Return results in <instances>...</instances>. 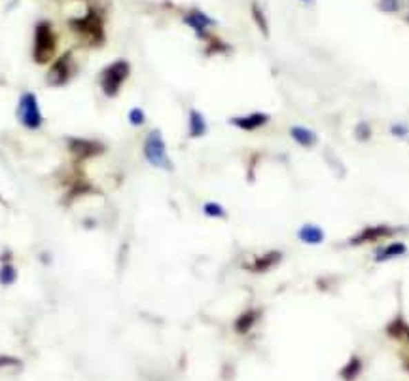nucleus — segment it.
I'll list each match as a JSON object with an SVG mask.
<instances>
[{
  "instance_id": "f257e3e1",
  "label": "nucleus",
  "mask_w": 409,
  "mask_h": 381,
  "mask_svg": "<svg viewBox=\"0 0 409 381\" xmlns=\"http://www.w3.org/2000/svg\"><path fill=\"white\" fill-rule=\"evenodd\" d=\"M68 27L86 46L97 48V46H103L104 40H106L103 15L99 14L95 8H88L86 14L70 19Z\"/></svg>"
},
{
  "instance_id": "f03ea898",
  "label": "nucleus",
  "mask_w": 409,
  "mask_h": 381,
  "mask_svg": "<svg viewBox=\"0 0 409 381\" xmlns=\"http://www.w3.org/2000/svg\"><path fill=\"white\" fill-rule=\"evenodd\" d=\"M59 46V37L53 30L50 21H40L34 27V37H32V59L37 65H48L55 59Z\"/></svg>"
},
{
  "instance_id": "7ed1b4c3",
  "label": "nucleus",
  "mask_w": 409,
  "mask_h": 381,
  "mask_svg": "<svg viewBox=\"0 0 409 381\" xmlns=\"http://www.w3.org/2000/svg\"><path fill=\"white\" fill-rule=\"evenodd\" d=\"M142 154H144V159H146L152 167L159 169V171L169 173L174 169L171 156H169V152H167V142H165L163 135H161L159 129H152V131H148V135L144 137Z\"/></svg>"
},
{
  "instance_id": "20e7f679",
  "label": "nucleus",
  "mask_w": 409,
  "mask_h": 381,
  "mask_svg": "<svg viewBox=\"0 0 409 381\" xmlns=\"http://www.w3.org/2000/svg\"><path fill=\"white\" fill-rule=\"evenodd\" d=\"M129 76H131L129 61L118 59L112 61L110 65H106L101 70V75H99V86H101V91H103L104 97H118L119 91H121V88H123V84L127 82Z\"/></svg>"
},
{
  "instance_id": "39448f33",
  "label": "nucleus",
  "mask_w": 409,
  "mask_h": 381,
  "mask_svg": "<svg viewBox=\"0 0 409 381\" xmlns=\"http://www.w3.org/2000/svg\"><path fill=\"white\" fill-rule=\"evenodd\" d=\"M17 121L29 131H38L44 126V114L38 105L37 93H32V91L21 93L19 103H17Z\"/></svg>"
},
{
  "instance_id": "423d86ee",
  "label": "nucleus",
  "mask_w": 409,
  "mask_h": 381,
  "mask_svg": "<svg viewBox=\"0 0 409 381\" xmlns=\"http://www.w3.org/2000/svg\"><path fill=\"white\" fill-rule=\"evenodd\" d=\"M67 150L70 157L82 164V162H88V159H93V157H99L101 154H104V144L101 141H95V139H86V137H67Z\"/></svg>"
},
{
  "instance_id": "0eeeda50",
  "label": "nucleus",
  "mask_w": 409,
  "mask_h": 381,
  "mask_svg": "<svg viewBox=\"0 0 409 381\" xmlns=\"http://www.w3.org/2000/svg\"><path fill=\"white\" fill-rule=\"evenodd\" d=\"M72 76H74V57L72 53L67 52L52 61V67L46 75V84L50 88H63L70 82Z\"/></svg>"
},
{
  "instance_id": "6e6552de",
  "label": "nucleus",
  "mask_w": 409,
  "mask_h": 381,
  "mask_svg": "<svg viewBox=\"0 0 409 381\" xmlns=\"http://www.w3.org/2000/svg\"><path fill=\"white\" fill-rule=\"evenodd\" d=\"M392 233H396V228H392V226L373 224L364 228L362 232H358L355 237H350L349 243L352 245V247H360V245H366V243H373V241L390 237Z\"/></svg>"
},
{
  "instance_id": "1a4fd4ad",
  "label": "nucleus",
  "mask_w": 409,
  "mask_h": 381,
  "mask_svg": "<svg viewBox=\"0 0 409 381\" xmlns=\"http://www.w3.org/2000/svg\"><path fill=\"white\" fill-rule=\"evenodd\" d=\"M271 116L266 113H250V114H241V116H233L230 118V124L233 127H237L241 131L252 133L256 129H261L263 126H268Z\"/></svg>"
},
{
  "instance_id": "9d476101",
  "label": "nucleus",
  "mask_w": 409,
  "mask_h": 381,
  "mask_svg": "<svg viewBox=\"0 0 409 381\" xmlns=\"http://www.w3.org/2000/svg\"><path fill=\"white\" fill-rule=\"evenodd\" d=\"M283 262V253L281 251H268V253L256 256L252 262L245 264V268L252 273H266L269 269L277 268Z\"/></svg>"
},
{
  "instance_id": "9b49d317",
  "label": "nucleus",
  "mask_w": 409,
  "mask_h": 381,
  "mask_svg": "<svg viewBox=\"0 0 409 381\" xmlns=\"http://www.w3.org/2000/svg\"><path fill=\"white\" fill-rule=\"evenodd\" d=\"M184 23H186L188 27L194 30L199 38H208L207 30L215 25V19L208 17L201 10H190V12L184 14Z\"/></svg>"
},
{
  "instance_id": "f8f14e48",
  "label": "nucleus",
  "mask_w": 409,
  "mask_h": 381,
  "mask_svg": "<svg viewBox=\"0 0 409 381\" xmlns=\"http://www.w3.org/2000/svg\"><path fill=\"white\" fill-rule=\"evenodd\" d=\"M260 315L261 311L260 309H256V307L245 309L243 313H239V317L235 319V322H233V330H235L237 334H248V332L254 329V324L258 322Z\"/></svg>"
},
{
  "instance_id": "ddd939ff",
  "label": "nucleus",
  "mask_w": 409,
  "mask_h": 381,
  "mask_svg": "<svg viewBox=\"0 0 409 381\" xmlns=\"http://www.w3.org/2000/svg\"><path fill=\"white\" fill-rule=\"evenodd\" d=\"M208 131V124L205 120V116H203L199 110H195L192 108L190 113H188V135L192 137V139H201L205 137Z\"/></svg>"
},
{
  "instance_id": "4468645a",
  "label": "nucleus",
  "mask_w": 409,
  "mask_h": 381,
  "mask_svg": "<svg viewBox=\"0 0 409 381\" xmlns=\"http://www.w3.org/2000/svg\"><path fill=\"white\" fill-rule=\"evenodd\" d=\"M290 137L294 139V142H298L299 146H303V148H312L319 142L317 133L312 129H309V127L303 126L290 127Z\"/></svg>"
},
{
  "instance_id": "2eb2a0df",
  "label": "nucleus",
  "mask_w": 409,
  "mask_h": 381,
  "mask_svg": "<svg viewBox=\"0 0 409 381\" xmlns=\"http://www.w3.org/2000/svg\"><path fill=\"white\" fill-rule=\"evenodd\" d=\"M298 237L307 245H320L324 241V230L317 224H303L299 228Z\"/></svg>"
},
{
  "instance_id": "dca6fc26",
  "label": "nucleus",
  "mask_w": 409,
  "mask_h": 381,
  "mask_svg": "<svg viewBox=\"0 0 409 381\" xmlns=\"http://www.w3.org/2000/svg\"><path fill=\"white\" fill-rule=\"evenodd\" d=\"M408 253V247L400 243V241H396V243H390L388 247L381 248L379 253L375 254V262H388V260H395L398 256H403V254Z\"/></svg>"
},
{
  "instance_id": "f3484780",
  "label": "nucleus",
  "mask_w": 409,
  "mask_h": 381,
  "mask_svg": "<svg viewBox=\"0 0 409 381\" xmlns=\"http://www.w3.org/2000/svg\"><path fill=\"white\" fill-rule=\"evenodd\" d=\"M387 334L395 340H406L409 342V324L402 317H396L395 321L387 326Z\"/></svg>"
},
{
  "instance_id": "a211bd4d",
  "label": "nucleus",
  "mask_w": 409,
  "mask_h": 381,
  "mask_svg": "<svg viewBox=\"0 0 409 381\" xmlns=\"http://www.w3.org/2000/svg\"><path fill=\"white\" fill-rule=\"evenodd\" d=\"M362 372V360L358 357H350L347 360V364L341 368V378L343 381H355Z\"/></svg>"
},
{
  "instance_id": "6ab92c4d",
  "label": "nucleus",
  "mask_w": 409,
  "mask_h": 381,
  "mask_svg": "<svg viewBox=\"0 0 409 381\" xmlns=\"http://www.w3.org/2000/svg\"><path fill=\"white\" fill-rule=\"evenodd\" d=\"M17 268H15L12 262H4L2 266H0V284L2 286H12V284L17 281Z\"/></svg>"
},
{
  "instance_id": "aec40b11",
  "label": "nucleus",
  "mask_w": 409,
  "mask_h": 381,
  "mask_svg": "<svg viewBox=\"0 0 409 381\" xmlns=\"http://www.w3.org/2000/svg\"><path fill=\"white\" fill-rule=\"evenodd\" d=\"M252 19L256 23V27L260 29V32L263 37H269V23L268 17L263 14V10L260 8V4H252Z\"/></svg>"
},
{
  "instance_id": "412c9836",
  "label": "nucleus",
  "mask_w": 409,
  "mask_h": 381,
  "mask_svg": "<svg viewBox=\"0 0 409 381\" xmlns=\"http://www.w3.org/2000/svg\"><path fill=\"white\" fill-rule=\"evenodd\" d=\"M23 368V362L17 357L10 355H0V372H19Z\"/></svg>"
},
{
  "instance_id": "4be33fe9",
  "label": "nucleus",
  "mask_w": 409,
  "mask_h": 381,
  "mask_svg": "<svg viewBox=\"0 0 409 381\" xmlns=\"http://www.w3.org/2000/svg\"><path fill=\"white\" fill-rule=\"evenodd\" d=\"M203 215L208 218H226L228 217V213L223 209V205L216 202H207L203 205Z\"/></svg>"
},
{
  "instance_id": "5701e85b",
  "label": "nucleus",
  "mask_w": 409,
  "mask_h": 381,
  "mask_svg": "<svg viewBox=\"0 0 409 381\" xmlns=\"http://www.w3.org/2000/svg\"><path fill=\"white\" fill-rule=\"evenodd\" d=\"M207 42H208V46H207V50H205V53H207V55H216V53H226V52H228V50H230V48H228V46L223 44L222 40H220V38L208 37L207 38Z\"/></svg>"
},
{
  "instance_id": "b1692460",
  "label": "nucleus",
  "mask_w": 409,
  "mask_h": 381,
  "mask_svg": "<svg viewBox=\"0 0 409 381\" xmlns=\"http://www.w3.org/2000/svg\"><path fill=\"white\" fill-rule=\"evenodd\" d=\"M127 120H129V124H131L133 127H142L144 124H146V114H144L142 108L134 106V108H131L129 114H127Z\"/></svg>"
},
{
  "instance_id": "393cba45",
  "label": "nucleus",
  "mask_w": 409,
  "mask_h": 381,
  "mask_svg": "<svg viewBox=\"0 0 409 381\" xmlns=\"http://www.w3.org/2000/svg\"><path fill=\"white\" fill-rule=\"evenodd\" d=\"M355 137H357L360 142L368 141V139L372 137V127H370V124H366V121H360V124L355 127Z\"/></svg>"
},
{
  "instance_id": "a878e982",
  "label": "nucleus",
  "mask_w": 409,
  "mask_h": 381,
  "mask_svg": "<svg viewBox=\"0 0 409 381\" xmlns=\"http://www.w3.org/2000/svg\"><path fill=\"white\" fill-rule=\"evenodd\" d=\"M379 8L383 12L392 14V12H398V10H400V0H379Z\"/></svg>"
},
{
  "instance_id": "bb28decb",
  "label": "nucleus",
  "mask_w": 409,
  "mask_h": 381,
  "mask_svg": "<svg viewBox=\"0 0 409 381\" xmlns=\"http://www.w3.org/2000/svg\"><path fill=\"white\" fill-rule=\"evenodd\" d=\"M409 131L403 126H392V135H398V137H406Z\"/></svg>"
},
{
  "instance_id": "cd10ccee",
  "label": "nucleus",
  "mask_w": 409,
  "mask_h": 381,
  "mask_svg": "<svg viewBox=\"0 0 409 381\" xmlns=\"http://www.w3.org/2000/svg\"><path fill=\"white\" fill-rule=\"evenodd\" d=\"M403 364H406V368L409 370V357H406V359H403Z\"/></svg>"
},
{
  "instance_id": "c85d7f7f",
  "label": "nucleus",
  "mask_w": 409,
  "mask_h": 381,
  "mask_svg": "<svg viewBox=\"0 0 409 381\" xmlns=\"http://www.w3.org/2000/svg\"><path fill=\"white\" fill-rule=\"evenodd\" d=\"M301 2H309V0H301Z\"/></svg>"
},
{
  "instance_id": "c756f323",
  "label": "nucleus",
  "mask_w": 409,
  "mask_h": 381,
  "mask_svg": "<svg viewBox=\"0 0 409 381\" xmlns=\"http://www.w3.org/2000/svg\"><path fill=\"white\" fill-rule=\"evenodd\" d=\"M408 21H409V15H408Z\"/></svg>"
}]
</instances>
